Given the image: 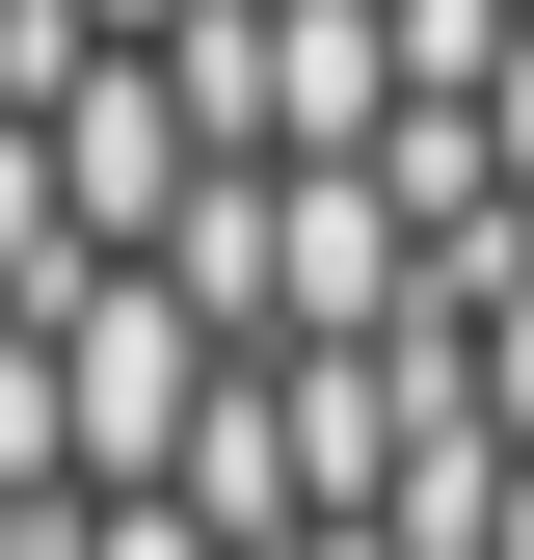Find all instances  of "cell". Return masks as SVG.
<instances>
[{
	"mask_svg": "<svg viewBox=\"0 0 534 560\" xmlns=\"http://www.w3.org/2000/svg\"><path fill=\"white\" fill-rule=\"evenodd\" d=\"M400 241H428V214H400L374 161H294V187H267V320H294V347H374V320H428V267H400Z\"/></svg>",
	"mask_w": 534,
	"mask_h": 560,
	"instance_id": "cell-3",
	"label": "cell"
},
{
	"mask_svg": "<svg viewBox=\"0 0 534 560\" xmlns=\"http://www.w3.org/2000/svg\"><path fill=\"white\" fill-rule=\"evenodd\" d=\"M107 560H241V534L214 508H107Z\"/></svg>",
	"mask_w": 534,
	"mask_h": 560,
	"instance_id": "cell-5",
	"label": "cell"
},
{
	"mask_svg": "<svg viewBox=\"0 0 534 560\" xmlns=\"http://www.w3.org/2000/svg\"><path fill=\"white\" fill-rule=\"evenodd\" d=\"M294 560H428V534H348V508H321V534H294Z\"/></svg>",
	"mask_w": 534,
	"mask_h": 560,
	"instance_id": "cell-7",
	"label": "cell"
},
{
	"mask_svg": "<svg viewBox=\"0 0 534 560\" xmlns=\"http://www.w3.org/2000/svg\"><path fill=\"white\" fill-rule=\"evenodd\" d=\"M0 133H27V107H0Z\"/></svg>",
	"mask_w": 534,
	"mask_h": 560,
	"instance_id": "cell-8",
	"label": "cell"
},
{
	"mask_svg": "<svg viewBox=\"0 0 534 560\" xmlns=\"http://www.w3.org/2000/svg\"><path fill=\"white\" fill-rule=\"evenodd\" d=\"M54 400H81V480H107V508H187V454H214V294L81 267V294H54Z\"/></svg>",
	"mask_w": 534,
	"mask_h": 560,
	"instance_id": "cell-1",
	"label": "cell"
},
{
	"mask_svg": "<svg viewBox=\"0 0 534 560\" xmlns=\"http://www.w3.org/2000/svg\"><path fill=\"white\" fill-rule=\"evenodd\" d=\"M27 133H54V187H81V241H107V267H161L187 214H214V107H187L161 54H81Z\"/></svg>",
	"mask_w": 534,
	"mask_h": 560,
	"instance_id": "cell-2",
	"label": "cell"
},
{
	"mask_svg": "<svg viewBox=\"0 0 534 560\" xmlns=\"http://www.w3.org/2000/svg\"><path fill=\"white\" fill-rule=\"evenodd\" d=\"M428 320H454V347H481V428L534 454V214H508L481 267H428Z\"/></svg>",
	"mask_w": 534,
	"mask_h": 560,
	"instance_id": "cell-4",
	"label": "cell"
},
{
	"mask_svg": "<svg viewBox=\"0 0 534 560\" xmlns=\"http://www.w3.org/2000/svg\"><path fill=\"white\" fill-rule=\"evenodd\" d=\"M481 560H534V454H508V480H481Z\"/></svg>",
	"mask_w": 534,
	"mask_h": 560,
	"instance_id": "cell-6",
	"label": "cell"
}]
</instances>
